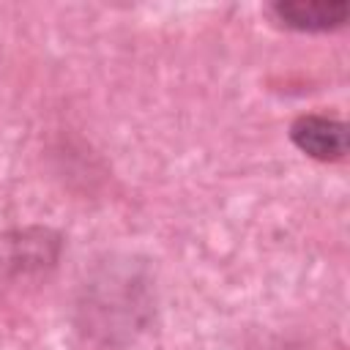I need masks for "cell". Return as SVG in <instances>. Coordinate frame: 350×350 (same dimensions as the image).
<instances>
[{
    "instance_id": "cell-1",
    "label": "cell",
    "mask_w": 350,
    "mask_h": 350,
    "mask_svg": "<svg viewBox=\"0 0 350 350\" xmlns=\"http://www.w3.org/2000/svg\"><path fill=\"white\" fill-rule=\"evenodd\" d=\"M60 241L55 232L33 227L16 230L0 238V271L5 273H33L55 265Z\"/></svg>"
},
{
    "instance_id": "cell-2",
    "label": "cell",
    "mask_w": 350,
    "mask_h": 350,
    "mask_svg": "<svg viewBox=\"0 0 350 350\" xmlns=\"http://www.w3.org/2000/svg\"><path fill=\"white\" fill-rule=\"evenodd\" d=\"M293 145L317 161H336L347 153V126L328 115H301L290 126Z\"/></svg>"
},
{
    "instance_id": "cell-3",
    "label": "cell",
    "mask_w": 350,
    "mask_h": 350,
    "mask_svg": "<svg viewBox=\"0 0 350 350\" xmlns=\"http://www.w3.org/2000/svg\"><path fill=\"white\" fill-rule=\"evenodd\" d=\"M276 22L298 33H328L347 22L345 0H282L271 5Z\"/></svg>"
}]
</instances>
